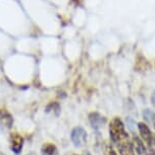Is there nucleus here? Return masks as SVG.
<instances>
[{
    "label": "nucleus",
    "instance_id": "10",
    "mask_svg": "<svg viewBox=\"0 0 155 155\" xmlns=\"http://www.w3.org/2000/svg\"><path fill=\"white\" fill-rule=\"evenodd\" d=\"M149 114H150L151 123H152V125H153V127L155 129V114H153V113H149Z\"/></svg>",
    "mask_w": 155,
    "mask_h": 155
},
{
    "label": "nucleus",
    "instance_id": "12",
    "mask_svg": "<svg viewBox=\"0 0 155 155\" xmlns=\"http://www.w3.org/2000/svg\"><path fill=\"white\" fill-rule=\"evenodd\" d=\"M152 155H155V151L153 152V153H152Z\"/></svg>",
    "mask_w": 155,
    "mask_h": 155
},
{
    "label": "nucleus",
    "instance_id": "13",
    "mask_svg": "<svg viewBox=\"0 0 155 155\" xmlns=\"http://www.w3.org/2000/svg\"><path fill=\"white\" fill-rule=\"evenodd\" d=\"M71 155H78V154H71Z\"/></svg>",
    "mask_w": 155,
    "mask_h": 155
},
{
    "label": "nucleus",
    "instance_id": "1",
    "mask_svg": "<svg viewBox=\"0 0 155 155\" xmlns=\"http://www.w3.org/2000/svg\"><path fill=\"white\" fill-rule=\"evenodd\" d=\"M109 135L111 141L118 147L121 155H135L133 142L125 131V125L119 118H113L109 124Z\"/></svg>",
    "mask_w": 155,
    "mask_h": 155
},
{
    "label": "nucleus",
    "instance_id": "7",
    "mask_svg": "<svg viewBox=\"0 0 155 155\" xmlns=\"http://www.w3.org/2000/svg\"><path fill=\"white\" fill-rule=\"evenodd\" d=\"M89 120H90V123H91V126L94 129H98L100 128L101 125H103V123L105 120L103 118H101L100 115L97 113H92L90 114L89 116Z\"/></svg>",
    "mask_w": 155,
    "mask_h": 155
},
{
    "label": "nucleus",
    "instance_id": "2",
    "mask_svg": "<svg viewBox=\"0 0 155 155\" xmlns=\"http://www.w3.org/2000/svg\"><path fill=\"white\" fill-rule=\"evenodd\" d=\"M71 139L76 147H78V148L83 147V146L87 143L86 130L82 127H76L74 130L72 131Z\"/></svg>",
    "mask_w": 155,
    "mask_h": 155
},
{
    "label": "nucleus",
    "instance_id": "6",
    "mask_svg": "<svg viewBox=\"0 0 155 155\" xmlns=\"http://www.w3.org/2000/svg\"><path fill=\"white\" fill-rule=\"evenodd\" d=\"M132 142H133L134 150L136 151L137 154L138 155H145L146 154V147H145L144 143H143V141L139 138L138 136L134 135Z\"/></svg>",
    "mask_w": 155,
    "mask_h": 155
},
{
    "label": "nucleus",
    "instance_id": "11",
    "mask_svg": "<svg viewBox=\"0 0 155 155\" xmlns=\"http://www.w3.org/2000/svg\"><path fill=\"white\" fill-rule=\"evenodd\" d=\"M151 101H152V104H153V106L155 107V92L151 96Z\"/></svg>",
    "mask_w": 155,
    "mask_h": 155
},
{
    "label": "nucleus",
    "instance_id": "3",
    "mask_svg": "<svg viewBox=\"0 0 155 155\" xmlns=\"http://www.w3.org/2000/svg\"><path fill=\"white\" fill-rule=\"evenodd\" d=\"M10 149L14 154H20L24 146V138L19 133H11L9 137Z\"/></svg>",
    "mask_w": 155,
    "mask_h": 155
},
{
    "label": "nucleus",
    "instance_id": "8",
    "mask_svg": "<svg viewBox=\"0 0 155 155\" xmlns=\"http://www.w3.org/2000/svg\"><path fill=\"white\" fill-rule=\"evenodd\" d=\"M42 155H57V148L52 143H45L42 146Z\"/></svg>",
    "mask_w": 155,
    "mask_h": 155
},
{
    "label": "nucleus",
    "instance_id": "9",
    "mask_svg": "<svg viewBox=\"0 0 155 155\" xmlns=\"http://www.w3.org/2000/svg\"><path fill=\"white\" fill-rule=\"evenodd\" d=\"M104 155H118L116 152L114 151V149L112 148L111 145L107 144L104 147Z\"/></svg>",
    "mask_w": 155,
    "mask_h": 155
},
{
    "label": "nucleus",
    "instance_id": "4",
    "mask_svg": "<svg viewBox=\"0 0 155 155\" xmlns=\"http://www.w3.org/2000/svg\"><path fill=\"white\" fill-rule=\"evenodd\" d=\"M138 129H139V133L141 136L142 140L147 144L149 147H151L153 145V135H152L151 130L149 129V127L144 123H139L138 124Z\"/></svg>",
    "mask_w": 155,
    "mask_h": 155
},
{
    "label": "nucleus",
    "instance_id": "5",
    "mask_svg": "<svg viewBox=\"0 0 155 155\" xmlns=\"http://www.w3.org/2000/svg\"><path fill=\"white\" fill-rule=\"evenodd\" d=\"M0 123L5 126L6 128H11L13 125V118L11 114L7 110L1 109L0 110Z\"/></svg>",
    "mask_w": 155,
    "mask_h": 155
}]
</instances>
